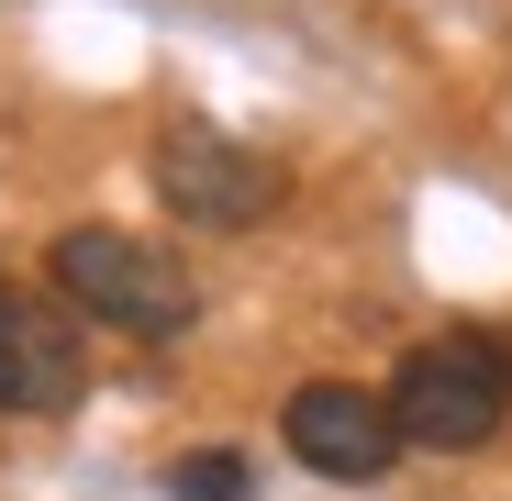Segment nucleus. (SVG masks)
Returning <instances> with one entry per match:
<instances>
[{
  "label": "nucleus",
  "instance_id": "nucleus-1",
  "mask_svg": "<svg viewBox=\"0 0 512 501\" xmlns=\"http://www.w3.org/2000/svg\"><path fill=\"white\" fill-rule=\"evenodd\" d=\"M390 412H401V446H435V457L490 446L512 424V346L501 334H423L390 368Z\"/></svg>",
  "mask_w": 512,
  "mask_h": 501
},
{
  "label": "nucleus",
  "instance_id": "nucleus-2",
  "mask_svg": "<svg viewBox=\"0 0 512 501\" xmlns=\"http://www.w3.org/2000/svg\"><path fill=\"white\" fill-rule=\"evenodd\" d=\"M45 279H56V301H67V312H90V323L134 334V346H167V334H190V279H179V257H156L145 234H112V223L56 234Z\"/></svg>",
  "mask_w": 512,
  "mask_h": 501
},
{
  "label": "nucleus",
  "instance_id": "nucleus-3",
  "mask_svg": "<svg viewBox=\"0 0 512 501\" xmlns=\"http://www.w3.org/2000/svg\"><path fill=\"white\" fill-rule=\"evenodd\" d=\"M279 435H290V457H301L312 479L368 490V479L401 457V412H390V390H357V379H301V390L279 401Z\"/></svg>",
  "mask_w": 512,
  "mask_h": 501
},
{
  "label": "nucleus",
  "instance_id": "nucleus-4",
  "mask_svg": "<svg viewBox=\"0 0 512 501\" xmlns=\"http://www.w3.org/2000/svg\"><path fill=\"white\" fill-rule=\"evenodd\" d=\"M156 190H167V212H179V223L245 234V223L279 212V167L245 156V145L212 134V123H167V134H156Z\"/></svg>",
  "mask_w": 512,
  "mask_h": 501
},
{
  "label": "nucleus",
  "instance_id": "nucleus-5",
  "mask_svg": "<svg viewBox=\"0 0 512 501\" xmlns=\"http://www.w3.org/2000/svg\"><path fill=\"white\" fill-rule=\"evenodd\" d=\"M78 390H90L78 312H56L34 290H0V412H67Z\"/></svg>",
  "mask_w": 512,
  "mask_h": 501
},
{
  "label": "nucleus",
  "instance_id": "nucleus-6",
  "mask_svg": "<svg viewBox=\"0 0 512 501\" xmlns=\"http://www.w3.org/2000/svg\"><path fill=\"white\" fill-rule=\"evenodd\" d=\"M167 501H245L256 490V468L234 457V446H190V457H167V479H156Z\"/></svg>",
  "mask_w": 512,
  "mask_h": 501
},
{
  "label": "nucleus",
  "instance_id": "nucleus-7",
  "mask_svg": "<svg viewBox=\"0 0 512 501\" xmlns=\"http://www.w3.org/2000/svg\"><path fill=\"white\" fill-rule=\"evenodd\" d=\"M0 290H12V279H0Z\"/></svg>",
  "mask_w": 512,
  "mask_h": 501
}]
</instances>
